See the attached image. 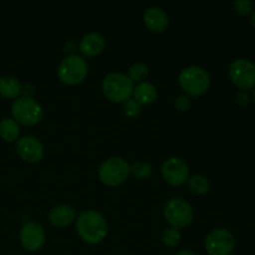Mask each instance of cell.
I'll list each match as a JSON object with an SVG mask.
<instances>
[{
	"label": "cell",
	"instance_id": "cell-1",
	"mask_svg": "<svg viewBox=\"0 0 255 255\" xmlns=\"http://www.w3.org/2000/svg\"><path fill=\"white\" fill-rule=\"evenodd\" d=\"M75 229L82 242L90 246H97L107 237L109 224L100 212L89 209L77 217L75 221Z\"/></svg>",
	"mask_w": 255,
	"mask_h": 255
},
{
	"label": "cell",
	"instance_id": "cell-2",
	"mask_svg": "<svg viewBox=\"0 0 255 255\" xmlns=\"http://www.w3.org/2000/svg\"><path fill=\"white\" fill-rule=\"evenodd\" d=\"M178 84L189 97L203 96L211 87V76L201 66H187L179 72Z\"/></svg>",
	"mask_w": 255,
	"mask_h": 255
},
{
	"label": "cell",
	"instance_id": "cell-3",
	"mask_svg": "<svg viewBox=\"0 0 255 255\" xmlns=\"http://www.w3.org/2000/svg\"><path fill=\"white\" fill-rule=\"evenodd\" d=\"M134 84L122 72H110L102 81V92L107 100L115 104H125L133 94Z\"/></svg>",
	"mask_w": 255,
	"mask_h": 255
},
{
	"label": "cell",
	"instance_id": "cell-4",
	"mask_svg": "<svg viewBox=\"0 0 255 255\" xmlns=\"http://www.w3.org/2000/svg\"><path fill=\"white\" fill-rule=\"evenodd\" d=\"M89 74L87 61L80 55H69L60 62L57 67V77L67 86H76L84 82Z\"/></svg>",
	"mask_w": 255,
	"mask_h": 255
},
{
	"label": "cell",
	"instance_id": "cell-5",
	"mask_svg": "<svg viewBox=\"0 0 255 255\" xmlns=\"http://www.w3.org/2000/svg\"><path fill=\"white\" fill-rule=\"evenodd\" d=\"M12 119L19 125L24 126H34L39 124L44 116L42 107L36 100L32 97L21 96L17 97L11 105Z\"/></svg>",
	"mask_w": 255,
	"mask_h": 255
},
{
	"label": "cell",
	"instance_id": "cell-6",
	"mask_svg": "<svg viewBox=\"0 0 255 255\" xmlns=\"http://www.w3.org/2000/svg\"><path fill=\"white\" fill-rule=\"evenodd\" d=\"M167 223L176 229H184L192 224L194 211L191 204L182 198H171L163 209Z\"/></svg>",
	"mask_w": 255,
	"mask_h": 255
},
{
	"label": "cell",
	"instance_id": "cell-7",
	"mask_svg": "<svg viewBox=\"0 0 255 255\" xmlns=\"http://www.w3.org/2000/svg\"><path fill=\"white\" fill-rule=\"evenodd\" d=\"M129 164L122 157H111L99 168V178L105 186L119 187L128 179Z\"/></svg>",
	"mask_w": 255,
	"mask_h": 255
},
{
	"label": "cell",
	"instance_id": "cell-8",
	"mask_svg": "<svg viewBox=\"0 0 255 255\" xmlns=\"http://www.w3.org/2000/svg\"><path fill=\"white\" fill-rule=\"evenodd\" d=\"M228 75L234 86L241 91H248L255 87V64L252 60L241 57L229 65Z\"/></svg>",
	"mask_w": 255,
	"mask_h": 255
},
{
	"label": "cell",
	"instance_id": "cell-9",
	"mask_svg": "<svg viewBox=\"0 0 255 255\" xmlns=\"http://www.w3.org/2000/svg\"><path fill=\"white\" fill-rule=\"evenodd\" d=\"M204 248L208 255H232L236 249V239L227 229L217 228L207 234Z\"/></svg>",
	"mask_w": 255,
	"mask_h": 255
},
{
	"label": "cell",
	"instance_id": "cell-10",
	"mask_svg": "<svg viewBox=\"0 0 255 255\" xmlns=\"http://www.w3.org/2000/svg\"><path fill=\"white\" fill-rule=\"evenodd\" d=\"M162 177L168 184L173 187L183 186L191 177L189 166L179 157H171L162 164Z\"/></svg>",
	"mask_w": 255,
	"mask_h": 255
},
{
	"label": "cell",
	"instance_id": "cell-11",
	"mask_svg": "<svg viewBox=\"0 0 255 255\" xmlns=\"http://www.w3.org/2000/svg\"><path fill=\"white\" fill-rule=\"evenodd\" d=\"M20 243L27 252H39L46 242V234L41 224L37 222H27L21 227L19 233Z\"/></svg>",
	"mask_w": 255,
	"mask_h": 255
},
{
	"label": "cell",
	"instance_id": "cell-12",
	"mask_svg": "<svg viewBox=\"0 0 255 255\" xmlns=\"http://www.w3.org/2000/svg\"><path fill=\"white\" fill-rule=\"evenodd\" d=\"M16 153L26 163H37L44 157V146L34 136H22L16 142Z\"/></svg>",
	"mask_w": 255,
	"mask_h": 255
},
{
	"label": "cell",
	"instance_id": "cell-13",
	"mask_svg": "<svg viewBox=\"0 0 255 255\" xmlns=\"http://www.w3.org/2000/svg\"><path fill=\"white\" fill-rule=\"evenodd\" d=\"M143 22L147 29L152 32H163L166 31L169 25V17L163 9L158 6H151L144 11Z\"/></svg>",
	"mask_w": 255,
	"mask_h": 255
},
{
	"label": "cell",
	"instance_id": "cell-14",
	"mask_svg": "<svg viewBox=\"0 0 255 255\" xmlns=\"http://www.w3.org/2000/svg\"><path fill=\"white\" fill-rule=\"evenodd\" d=\"M105 47H106V40L99 32H89L82 37L79 44L80 52L86 57L99 56Z\"/></svg>",
	"mask_w": 255,
	"mask_h": 255
},
{
	"label": "cell",
	"instance_id": "cell-15",
	"mask_svg": "<svg viewBox=\"0 0 255 255\" xmlns=\"http://www.w3.org/2000/svg\"><path fill=\"white\" fill-rule=\"evenodd\" d=\"M76 218V211L67 204H60L49 212L50 223L57 228H66L70 224L74 223Z\"/></svg>",
	"mask_w": 255,
	"mask_h": 255
},
{
	"label": "cell",
	"instance_id": "cell-16",
	"mask_svg": "<svg viewBox=\"0 0 255 255\" xmlns=\"http://www.w3.org/2000/svg\"><path fill=\"white\" fill-rule=\"evenodd\" d=\"M132 96L134 101L141 106H149L157 100L158 92H157V87L152 82L144 81L134 86Z\"/></svg>",
	"mask_w": 255,
	"mask_h": 255
},
{
	"label": "cell",
	"instance_id": "cell-17",
	"mask_svg": "<svg viewBox=\"0 0 255 255\" xmlns=\"http://www.w3.org/2000/svg\"><path fill=\"white\" fill-rule=\"evenodd\" d=\"M21 82L17 77L5 75L0 77V96L4 99H17L21 94Z\"/></svg>",
	"mask_w": 255,
	"mask_h": 255
},
{
	"label": "cell",
	"instance_id": "cell-18",
	"mask_svg": "<svg viewBox=\"0 0 255 255\" xmlns=\"http://www.w3.org/2000/svg\"><path fill=\"white\" fill-rule=\"evenodd\" d=\"M20 125L14 119H2L0 121V137L6 142H15L19 139Z\"/></svg>",
	"mask_w": 255,
	"mask_h": 255
},
{
	"label": "cell",
	"instance_id": "cell-19",
	"mask_svg": "<svg viewBox=\"0 0 255 255\" xmlns=\"http://www.w3.org/2000/svg\"><path fill=\"white\" fill-rule=\"evenodd\" d=\"M188 187L192 193L196 196H204L211 191V183H209L208 178L202 174H194V176L189 177Z\"/></svg>",
	"mask_w": 255,
	"mask_h": 255
},
{
	"label": "cell",
	"instance_id": "cell-20",
	"mask_svg": "<svg viewBox=\"0 0 255 255\" xmlns=\"http://www.w3.org/2000/svg\"><path fill=\"white\" fill-rule=\"evenodd\" d=\"M152 171L153 169H152L151 164L144 161H137L129 166V174L132 177H134L136 179H139V181L149 178L152 174Z\"/></svg>",
	"mask_w": 255,
	"mask_h": 255
},
{
	"label": "cell",
	"instance_id": "cell-21",
	"mask_svg": "<svg viewBox=\"0 0 255 255\" xmlns=\"http://www.w3.org/2000/svg\"><path fill=\"white\" fill-rule=\"evenodd\" d=\"M148 67L147 65H144L143 62H134L131 67L128 69V75L127 76L132 80V82H137V84H141V82L146 81V79L148 77Z\"/></svg>",
	"mask_w": 255,
	"mask_h": 255
},
{
	"label": "cell",
	"instance_id": "cell-22",
	"mask_svg": "<svg viewBox=\"0 0 255 255\" xmlns=\"http://www.w3.org/2000/svg\"><path fill=\"white\" fill-rule=\"evenodd\" d=\"M181 232L176 228H172V227L164 229L163 233H162V242L168 248H174V247L178 246L181 243Z\"/></svg>",
	"mask_w": 255,
	"mask_h": 255
},
{
	"label": "cell",
	"instance_id": "cell-23",
	"mask_svg": "<svg viewBox=\"0 0 255 255\" xmlns=\"http://www.w3.org/2000/svg\"><path fill=\"white\" fill-rule=\"evenodd\" d=\"M122 110H124V114L126 117H128V119H136V117H138L141 115L142 106L137 104L133 99H129L125 102Z\"/></svg>",
	"mask_w": 255,
	"mask_h": 255
},
{
	"label": "cell",
	"instance_id": "cell-24",
	"mask_svg": "<svg viewBox=\"0 0 255 255\" xmlns=\"http://www.w3.org/2000/svg\"><path fill=\"white\" fill-rule=\"evenodd\" d=\"M234 9H236V11L238 12L239 15L247 16V15L253 14L254 4L251 0H237V1L234 2Z\"/></svg>",
	"mask_w": 255,
	"mask_h": 255
},
{
	"label": "cell",
	"instance_id": "cell-25",
	"mask_svg": "<svg viewBox=\"0 0 255 255\" xmlns=\"http://www.w3.org/2000/svg\"><path fill=\"white\" fill-rule=\"evenodd\" d=\"M192 101L191 97L187 96V95H178V96L174 99V107H176L177 111L179 112H187L191 110Z\"/></svg>",
	"mask_w": 255,
	"mask_h": 255
},
{
	"label": "cell",
	"instance_id": "cell-26",
	"mask_svg": "<svg viewBox=\"0 0 255 255\" xmlns=\"http://www.w3.org/2000/svg\"><path fill=\"white\" fill-rule=\"evenodd\" d=\"M236 101L239 106L244 107L251 102V96H249L247 91H239L236 96Z\"/></svg>",
	"mask_w": 255,
	"mask_h": 255
},
{
	"label": "cell",
	"instance_id": "cell-27",
	"mask_svg": "<svg viewBox=\"0 0 255 255\" xmlns=\"http://www.w3.org/2000/svg\"><path fill=\"white\" fill-rule=\"evenodd\" d=\"M21 92L24 94V96L31 97V95L34 94V86L31 84H25L21 86Z\"/></svg>",
	"mask_w": 255,
	"mask_h": 255
},
{
	"label": "cell",
	"instance_id": "cell-28",
	"mask_svg": "<svg viewBox=\"0 0 255 255\" xmlns=\"http://www.w3.org/2000/svg\"><path fill=\"white\" fill-rule=\"evenodd\" d=\"M65 51H69V52H71V54L70 55H74L72 54V52L75 51V44L74 42H67L66 45H65Z\"/></svg>",
	"mask_w": 255,
	"mask_h": 255
},
{
	"label": "cell",
	"instance_id": "cell-29",
	"mask_svg": "<svg viewBox=\"0 0 255 255\" xmlns=\"http://www.w3.org/2000/svg\"><path fill=\"white\" fill-rule=\"evenodd\" d=\"M176 255H196L193 251H189V249H183V251L178 252Z\"/></svg>",
	"mask_w": 255,
	"mask_h": 255
},
{
	"label": "cell",
	"instance_id": "cell-30",
	"mask_svg": "<svg viewBox=\"0 0 255 255\" xmlns=\"http://www.w3.org/2000/svg\"><path fill=\"white\" fill-rule=\"evenodd\" d=\"M251 24L253 25L255 27V10L253 11V14H252V17H251Z\"/></svg>",
	"mask_w": 255,
	"mask_h": 255
},
{
	"label": "cell",
	"instance_id": "cell-31",
	"mask_svg": "<svg viewBox=\"0 0 255 255\" xmlns=\"http://www.w3.org/2000/svg\"><path fill=\"white\" fill-rule=\"evenodd\" d=\"M252 97H253V101H254V104H255V87H254V90H253V96H252Z\"/></svg>",
	"mask_w": 255,
	"mask_h": 255
}]
</instances>
